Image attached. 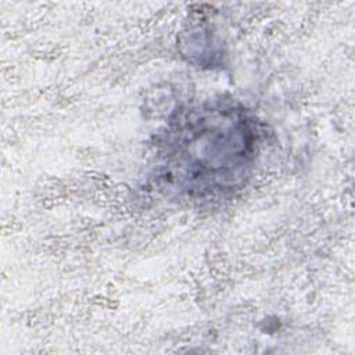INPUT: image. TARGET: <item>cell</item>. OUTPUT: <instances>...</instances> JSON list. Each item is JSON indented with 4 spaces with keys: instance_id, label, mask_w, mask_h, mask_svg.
I'll list each match as a JSON object with an SVG mask.
<instances>
[{
    "instance_id": "1",
    "label": "cell",
    "mask_w": 355,
    "mask_h": 355,
    "mask_svg": "<svg viewBox=\"0 0 355 355\" xmlns=\"http://www.w3.org/2000/svg\"><path fill=\"white\" fill-rule=\"evenodd\" d=\"M259 148L250 111L219 97L180 108L158 136L155 176L164 189L208 198L244 184Z\"/></svg>"
}]
</instances>
